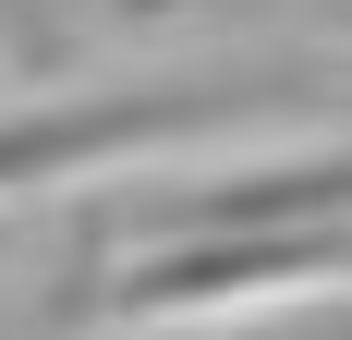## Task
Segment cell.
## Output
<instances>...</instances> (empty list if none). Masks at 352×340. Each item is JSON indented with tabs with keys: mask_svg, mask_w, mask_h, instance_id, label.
Returning a JSON list of instances; mask_svg holds the SVG:
<instances>
[{
	"mask_svg": "<svg viewBox=\"0 0 352 340\" xmlns=\"http://www.w3.org/2000/svg\"><path fill=\"white\" fill-rule=\"evenodd\" d=\"M280 340H352V328H280Z\"/></svg>",
	"mask_w": 352,
	"mask_h": 340,
	"instance_id": "7a4b0ae2",
	"label": "cell"
},
{
	"mask_svg": "<svg viewBox=\"0 0 352 340\" xmlns=\"http://www.w3.org/2000/svg\"><path fill=\"white\" fill-rule=\"evenodd\" d=\"M352 268V231H207V243H158L109 316H195V304H231V292H280V279H316Z\"/></svg>",
	"mask_w": 352,
	"mask_h": 340,
	"instance_id": "6da1fadb",
	"label": "cell"
}]
</instances>
